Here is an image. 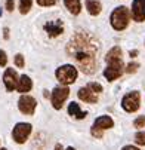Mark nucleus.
Instances as JSON below:
<instances>
[{
  "label": "nucleus",
  "mask_w": 145,
  "mask_h": 150,
  "mask_svg": "<svg viewBox=\"0 0 145 150\" xmlns=\"http://www.w3.org/2000/svg\"><path fill=\"white\" fill-rule=\"evenodd\" d=\"M67 54L76 61L83 73L92 74L96 70L98 43L90 34L85 31L76 33L67 45Z\"/></svg>",
  "instance_id": "nucleus-1"
},
{
  "label": "nucleus",
  "mask_w": 145,
  "mask_h": 150,
  "mask_svg": "<svg viewBox=\"0 0 145 150\" xmlns=\"http://www.w3.org/2000/svg\"><path fill=\"white\" fill-rule=\"evenodd\" d=\"M105 59L108 62V67L105 69V71H104V76L107 77V80L113 82L117 77H120L121 73H123V67L124 66H123V61H121V49L118 46L113 48L107 54Z\"/></svg>",
  "instance_id": "nucleus-2"
},
{
  "label": "nucleus",
  "mask_w": 145,
  "mask_h": 150,
  "mask_svg": "<svg viewBox=\"0 0 145 150\" xmlns=\"http://www.w3.org/2000/svg\"><path fill=\"white\" fill-rule=\"evenodd\" d=\"M129 24V9L126 6H118L111 13V25L116 30H124Z\"/></svg>",
  "instance_id": "nucleus-3"
},
{
  "label": "nucleus",
  "mask_w": 145,
  "mask_h": 150,
  "mask_svg": "<svg viewBox=\"0 0 145 150\" xmlns=\"http://www.w3.org/2000/svg\"><path fill=\"white\" fill-rule=\"evenodd\" d=\"M56 79L64 83V85H71L76 82L77 79V70L76 67H73L71 64H65V66H62L56 70Z\"/></svg>",
  "instance_id": "nucleus-4"
},
{
  "label": "nucleus",
  "mask_w": 145,
  "mask_h": 150,
  "mask_svg": "<svg viewBox=\"0 0 145 150\" xmlns=\"http://www.w3.org/2000/svg\"><path fill=\"white\" fill-rule=\"evenodd\" d=\"M114 122L110 116H101L98 119H95L93 122V126H92V135L96 137V138H101L102 137V131L104 129H110L113 128Z\"/></svg>",
  "instance_id": "nucleus-5"
},
{
  "label": "nucleus",
  "mask_w": 145,
  "mask_h": 150,
  "mask_svg": "<svg viewBox=\"0 0 145 150\" xmlns=\"http://www.w3.org/2000/svg\"><path fill=\"white\" fill-rule=\"evenodd\" d=\"M70 95V89L67 86H56L53 91H52V105L55 107L56 110H59L62 105H64V101L68 98Z\"/></svg>",
  "instance_id": "nucleus-6"
},
{
  "label": "nucleus",
  "mask_w": 145,
  "mask_h": 150,
  "mask_svg": "<svg viewBox=\"0 0 145 150\" xmlns=\"http://www.w3.org/2000/svg\"><path fill=\"white\" fill-rule=\"evenodd\" d=\"M121 105L123 109L132 113V112H136L139 109V92L138 91H132L129 94H126L121 100Z\"/></svg>",
  "instance_id": "nucleus-7"
},
{
  "label": "nucleus",
  "mask_w": 145,
  "mask_h": 150,
  "mask_svg": "<svg viewBox=\"0 0 145 150\" xmlns=\"http://www.w3.org/2000/svg\"><path fill=\"white\" fill-rule=\"evenodd\" d=\"M30 134H31V125L30 123H18V125H15L13 131H12L13 140L19 144L25 143Z\"/></svg>",
  "instance_id": "nucleus-8"
},
{
  "label": "nucleus",
  "mask_w": 145,
  "mask_h": 150,
  "mask_svg": "<svg viewBox=\"0 0 145 150\" xmlns=\"http://www.w3.org/2000/svg\"><path fill=\"white\" fill-rule=\"evenodd\" d=\"M36 105H37L36 100L33 97H30V95H22L19 98V101H18L19 110L22 112L24 115H33L34 110H36Z\"/></svg>",
  "instance_id": "nucleus-9"
},
{
  "label": "nucleus",
  "mask_w": 145,
  "mask_h": 150,
  "mask_svg": "<svg viewBox=\"0 0 145 150\" xmlns=\"http://www.w3.org/2000/svg\"><path fill=\"white\" fill-rule=\"evenodd\" d=\"M45 31L48 33L49 37H56V36L62 34V31H64V24H62L61 19L49 21V23L45 24Z\"/></svg>",
  "instance_id": "nucleus-10"
},
{
  "label": "nucleus",
  "mask_w": 145,
  "mask_h": 150,
  "mask_svg": "<svg viewBox=\"0 0 145 150\" xmlns=\"http://www.w3.org/2000/svg\"><path fill=\"white\" fill-rule=\"evenodd\" d=\"M132 18L138 23L145 21V0H133L132 3Z\"/></svg>",
  "instance_id": "nucleus-11"
},
{
  "label": "nucleus",
  "mask_w": 145,
  "mask_h": 150,
  "mask_svg": "<svg viewBox=\"0 0 145 150\" xmlns=\"http://www.w3.org/2000/svg\"><path fill=\"white\" fill-rule=\"evenodd\" d=\"M3 82H5V85H6V89H8V91H13V89L18 86V82H19L16 71H15L13 69H8V70L5 71V74H3Z\"/></svg>",
  "instance_id": "nucleus-12"
},
{
  "label": "nucleus",
  "mask_w": 145,
  "mask_h": 150,
  "mask_svg": "<svg viewBox=\"0 0 145 150\" xmlns=\"http://www.w3.org/2000/svg\"><path fill=\"white\" fill-rule=\"evenodd\" d=\"M78 98L85 103H89V104H95L98 103V97H96V92H93L89 86L86 88H80L78 89Z\"/></svg>",
  "instance_id": "nucleus-13"
},
{
  "label": "nucleus",
  "mask_w": 145,
  "mask_h": 150,
  "mask_svg": "<svg viewBox=\"0 0 145 150\" xmlns=\"http://www.w3.org/2000/svg\"><path fill=\"white\" fill-rule=\"evenodd\" d=\"M31 86H33V82H31V79L28 77V76H21V79H19V82H18V86H16V89L19 91V92H28L30 89H31Z\"/></svg>",
  "instance_id": "nucleus-14"
},
{
  "label": "nucleus",
  "mask_w": 145,
  "mask_h": 150,
  "mask_svg": "<svg viewBox=\"0 0 145 150\" xmlns=\"http://www.w3.org/2000/svg\"><path fill=\"white\" fill-rule=\"evenodd\" d=\"M68 115H71V116H74V117H77V119H85V117L88 116L86 112H81V110H80V107H78L77 103H71V104L68 105Z\"/></svg>",
  "instance_id": "nucleus-15"
},
{
  "label": "nucleus",
  "mask_w": 145,
  "mask_h": 150,
  "mask_svg": "<svg viewBox=\"0 0 145 150\" xmlns=\"http://www.w3.org/2000/svg\"><path fill=\"white\" fill-rule=\"evenodd\" d=\"M65 6L68 8V11L73 15H78L81 11V5H80V0H64Z\"/></svg>",
  "instance_id": "nucleus-16"
},
{
  "label": "nucleus",
  "mask_w": 145,
  "mask_h": 150,
  "mask_svg": "<svg viewBox=\"0 0 145 150\" xmlns=\"http://www.w3.org/2000/svg\"><path fill=\"white\" fill-rule=\"evenodd\" d=\"M86 8L89 11L90 15H98L101 12V3L98 2V0H86Z\"/></svg>",
  "instance_id": "nucleus-17"
},
{
  "label": "nucleus",
  "mask_w": 145,
  "mask_h": 150,
  "mask_svg": "<svg viewBox=\"0 0 145 150\" xmlns=\"http://www.w3.org/2000/svg\"><path fill=\"white\" fill-rule=\"evenodd\" d=\"M31 2L33 0H21V3H19V11L21 13H27L31 8Z\"/></svg>",
  "instance_id": "nucleus-18"
},
{
  "label": "nucleus",
  "mask_w": 145,
  "mask_h": 150,
  "mask_svg": "<svg viewBox=\"0 0 145 150\" xmlns=\"http://www.w3.org/2000/svg\"><path fill=\"white\" fill-rule=\"evenodd\" d=\"M135 141L141 146H145V132H138L135 135Z\"/></svg>",
  "instance_id": "nucleus-19"
},
{
  "label": "nucleus",
  "mask_w": 145,
  "mask_h": 150,
  "mask_svg": "<svg viewBox=\"0 0 145 150\" xmlns=\"http://www.w3.org/2000/svg\"><path fill=\"white\" fill-rule=\"evenodd\" d=\"M88 86L93 91V92H96V94H99V92H102V86L99 83H95V82H92V83H89Z\"/></svg>",
  "instance_id": "nucleus-20"
},
{
  "label": "nucleus",
  "mask_w": 145,
  "mask_h": 150,
  "mask_svg": "<svg viewBox=\"0 0 145 150\" xmlns=\"http://www.w3.org/2000/svg\"><path fill=\"white\" fill-rule=\"evenodd\" d=\"M133 125H135V128H142L145 125V116H139L138 119H135Z\"/></svg>",
  "instance_id": "nucleus-21"
},
{
  "label": "nucleus",
  "mask_w": 145,
  "mask_h": 150,
  "mask_svg": "<svg viewBox=\"0 0 145 150\" xmlns=\"http://www.w3.org/2000/svg\"><path fill=\"white\" fill-rule=\"evenodd\" d=\"M37 3L40 6H52L56 3V0H37Z\"/></svg>",
  "instance_id": "nucleus-22"
},
{
  "label": "nucleus",
  "mask_w": 145,
  "mask_h": 150,
  "mask_svg": "<svg viewBox=\"0 0 145 150\" xmlns=\"http://www.w3.org/2000/svg\"><path fill=\"white\" fill-rule=\"evenodd\" d=\"M15 64H16V67H24V58L21 54H18L15 57Z\"/></svg>",
  "instance_id": "nucleus-23"
},
{
  "label": "nucleus",
  "mask_w": 145,
  "mask_h": 150,
  "mask_svg": "<svg viewBox=\"0 0 145 150\" xmlns=\"http://www.w3.org/2000/svg\"><path fill=\"white\" fill-rule=\"evenodd\" d=\"M138 67H139V66H138L136 62H130L129 66H127V69H126V71H127V73H135V71L138 70Z\"/></svg>",
  "instance_id": "nucleus-24"
},
{
  "label": "nucleus",
  "mask_w": 145,
  "mask_h": 150,
  "mask_svg": "<svg viewBox=\"0 0 145 150\" xmlns=\"http://www.w3.org/2000/svg\"><path fill=\"white\" fill-rule=\"evenodd\" d=\"M6 62H8V57H6V54H5L3 51H0V66L5 67V66H6Z\"/></svg>",
  "instance_id": "nucleus-25"
},
{
  "label": "nucleus",
  "mask_w": 145,
  "mask_h": 150,
  "mask_svg": "<svg viewBox=\"0 0 145 150\" xmlns=\"http://www.w3.org/2000/svg\"><path fill=\"white\" fill-rule=\"evenodd\" d=\"M13 6H15L13 0H6V9H8L9 12H12V11H13Z\"/></svg>",
  "instance_id": "nucleus-26"
},
{
  "label": "nucleus",
  "mask_w": 145,
  "mask_h": 150,
  "mask_svg": "<svg viewBox=\"0 0 145 150\" xmlns=\"http://www.w3.org/2000/svg\"><path fill=\"white\" fill-rule=\"evenodd\" d=\"M121 150H139L138 147H133V146H124Z\"/></svg>",
  "instance_id": "nucleus-27"
},
{
  "label": "nucleus",
  "mask_w": 145,
  "mask_h": 150,
  "mask_svg": "<svg viewBox=\"0 0 145 150\" xmlns=\"http://www.w3.org/2000/svg\"><path fill=\"white\" fill-rule=\"evenodd\" d=\"M55 150H64V149H62V144H56Z\"/></svg>",
  "instance_id": "nucleus-28"
},
{
  "label": "nucleus",
  "mask_w": 145,
  "mask_h": 150,
  "mask_svg": "<svg viewBox=\"0 0 145 150\" xmlns=\"http://www.w3.org/2000/svg\"><path fill=\"white\" fill-rule=\"evenodd\" d=\"M138 55V51H130V57H136Z\"/></svg>",
  "instance_id": "nucleus-29"
},
{
  "label": "nucleus",
  "mask_w": 145,
  "mask_h": 150,
  "mask_svg": "<svg viewBox=\"0 0 145 150\" xmlns=\"http://www.w3.org/2000/svg\"><path fill=\"white\" fill-rule=\"evenodd\" d=\"M67 150H76V149H73V147H68V149H67Z\"/></svg>",
  "instance_id": "nucleus-30"
},
{
  "label": "nucleus",
  "mask_w": 145,
  "mask_h": 150,
  "mask_svg": "<svg viewBox=\"0 0 145 150\" xmlns=\"http://www.w3.org/2000/svg\"><path fill=\"white\" fill-rule=\"evenodd\" d=\"M0 15H2V9H0Z\"/></svg>",
  "instance_id": "nucleus-31"
},
{
  "label": "nucleus",
  "mask_w": 145,
  "mask_h": 150,
  "mask_svg": "<svg viewBox=\"0 0 145 150\" xmlns=\"http://www.w3.org/2000/svg\"><path fill=\"white\" fill-rule=\"evenodd\" d=\"M0 150H6V149H0Z\"/></svg>",
  "instance_id": "nucleus-32"
}]
</instances>
